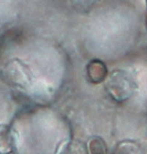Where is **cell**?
<instances>
[{
  "label": "cell",
  "instance_id": "cell-1",
  "mask_svg": "<svg viewBox=\"0 0 147 154\" xmlns=\"http://www.w3.org/2000/svg\"><path fill=\"white\" fill-rule=\"evenodd\" d=\"M88 76L93 83L102 82L107 76V68L103 62L94 60L88 66Z\"/></svg>",
  "mask_w": 147,
  "mask_h": 154
},
{
  "label": "cell",
  "instance_id": "cell-2",
  "mask_svg": "<svg viewBox=\"0 0 147 154\" xmlns=\"http://www.w3.org/2000/svg\"><path fill=\"white\" fill-rule=\"evenodd\" d=\"M91 154H106V147L103 141L100 139H94L89 143Z\"/></svg>",
  "mask_w": 147,
  "mask_h": 154
}]
</instances>
